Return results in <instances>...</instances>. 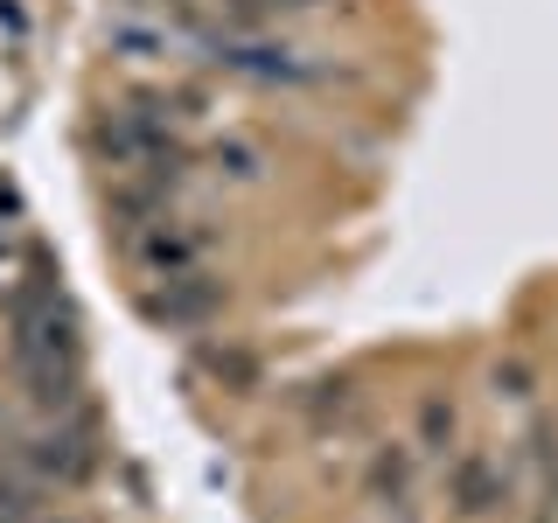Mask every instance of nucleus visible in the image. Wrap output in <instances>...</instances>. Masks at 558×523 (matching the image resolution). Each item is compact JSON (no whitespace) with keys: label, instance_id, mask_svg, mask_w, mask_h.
<instances>
[{"label":"nucleus","instance_id":"f257e3e1","mask_svg":"<svg viewBox=\"0 0 558 523\" xmlns=\"http://www.w3.org/2000/svg\"><path fill=\"white\" fill-rule=\"evenodd\" d=\"M14 314V363L28 377V398L49 418L77 412V377H84V342H77V314H70L63 287L49 279V266L28 272V287L8 301Z\"/></svg>","mask_w":558,"mask_h":523},{"label":"nucleus","instance_id":"f03ea898","mask_svg":"<svg viewBox=\"0 0 558 523\" xmlns=\"http://www.w3.org/2000/svg\"><path fill=\"white\" fill-rule=\"evenodd\" d=\"M196 49L244 84H328L336 77V63L307 57V49H293L287 35H266V28H196Z\"/></svg>","mask_w":558,"mask_h":523},{"label":"nucleus","instance_id":"7ed1b4c3","mask_svg":"<svg viewBox=\"0 0 558 523\" xmlns=\"http://www.w3.org/2000/svg\"><path fill=\"white\" fill-rule=\"evenodd\" d=\"M105 42H112L119 63H174L182 49H196V22H189V8H161V0H119L112 14H105Z\"/></svg>","mask_w":558,"mask_h":523},{"label":"nucleus","instance_id":"20e7f679","mask_svg":"<svg viewBox=\"0 0 558 523\" xmlns=\"http://www.w3.org/2000/svg\"><path fill=\"white\" fill-rule=\"evenodd\" d=\"M126 252L140 258V272H147V279H174V272H196L203 266L209 231H189V223H174V217H154V223H133Z\"/></svg>","mask_w":558,"mask_h":523},{"label":"nucleus","instance_id":"39448f33","mask_svg":"<svg viewBox=\"0 0 558 523\" xmlns=\"http://www.w3.org/2000/svg\"><path fill=\"white\" fill-rule=\"evenodd\" d=\"M28 453V467L35 475H57V482H84L98 467V447H92V426H84L77 412H57L43 433L22 447Z\"/></svg>","mask_w":558,"mask_h":523},{"label":"nucleus","instance_id":"423d86ee","mask_svg":"<svg viewBox=\"0 0 558 523\" xmlns=\"http://www.w3.org/2000/svg\"><path fill=\"white\" fill-rule=\"evenodd\" d=\"M217 307H223V287L203 279V272H174V279H161V287L147 293V321H161V328H196Z\"/></svg>","mask_w":558,"mask_h":523},{"label":"nucleus","instance_id":"0eeeda50","mask_svg":"<svg viewBox=\"0 0 558 523\" xmlns=\"http://www.w3.org/2000/svg\"><path fill=\"white\" fill-rule=\"evenodd\" d=\"M363 496H371L384 516L398 510V516L412 523V453L405 447H384L377 461H371V475H363Z\"/></svg>","mask_w":558,"mask_h":523},{"label":"nucleus","instance_id":"6e6552de","mask_svg":"<svg viewBox=\"0 0 558 523\" xmlns=\"http://www.w3.org/2000/svg\"><path fill=\"white\" fill-rule=\"evenodd\" d=\"M502 496H510V482H502V461H488V453H461V461H453V502H461L468 516L496 510Z\"/></svg>","mask_w":558,"mask_h":523},{"label":"nucleus","instance_id":"1a4fd4ad","mask_svg":"<svg viewBox=\"0 0 558 523\" xmlns=\"http://www.w3.org/2000/svg\"><path fill=\"white\" fill-rule=\"evenodd\" d=\"M209 168L223 174V182H258V174H266V154H258V139H217V147H209Z\"/></svg>","mask_w":558,"mask_h":523},{"label":"nucleus","instance_id":"9d476101","mask_svg":"<svg viewBox=\"0 0 558 523\" xmlns=\"http://www.w3.org/2000/svg\"><path fill=\"white\" fill-rule=\"evenodd\" d=\"M453 447V405L447 398H418V453H447Z\"/></svg>","mask_w":558,"mask_h":523},{"label":"nucleus","instance_id":"9b49d317","mask_svg":"<svg viewBox=\"0 0 558 523\" xmlns=\"http://www.w3.org/2000/svg\"><path fill=\"white\" fill-rule=\"evenodd\" d=\"M0 523H43V496H35L28 482L0 475Z\"/></svg>","mask_w":558,"mask_h":523},{"label":"nucleus","instance_id":"f8f14e48","mask_svg":"<svg viewBox=\"0 0 558 523\" xmlns=\"http://www.w3.org/2000/svg\"><path fill=\"white\" fill-rule=\"evenodd\" d=\"M496 398H531V370H523V363H502V370H496Z\"/></svg>","mask_w":558,"mask_h":523}]
</instances>
